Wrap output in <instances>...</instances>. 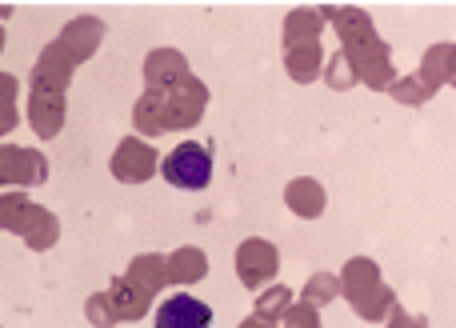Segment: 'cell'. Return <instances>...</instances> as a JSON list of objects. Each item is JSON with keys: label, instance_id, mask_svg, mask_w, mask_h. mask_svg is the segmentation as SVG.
<instances>
[{"label": "cell", "instance_id": "obj_6", "mask_svg": "<svg viewBox=\"0 0 456 328\" xmlns=\"http://www.w3.org/2000/svg\"><path fill=\"white\" fill-rule=\"evenodd\" d=\"M48 160L37 149L20 144H0V184H45Z\"/></svg>", "mask_w": 456, "mask_h": 328}, {"label": "cell", "instance_id": "obj_11", "mask_svg": "<svg viewBox=\"0 0 456 328\" xmlns=\"http://www.w3.org/2000/svg\"><path fill=\"white\" fill-rule=\"evenodd\" d=\"M28 120L40 136H56L64 125V96H53V93H32L28 96Z\"/></svg>", "mask_w": 456, "mask_h": 328}, {"label": "cell", "instance_id": "obj_15", "mask_svg": "<svg viewBox=\"0 0 456 328\" xmlns=\"http://www.w3.org/2000/svg\"><path fill=\"white\" fill-rule=\"evenodd\" d=\"M321 29H324L321 8H297V12H289V20H284V48L313 45V40H321Z\"/></svg>", "mask_w": 456, "mask_h": 328}, {"label": "cell", "instance_id": "obj_19", "mask_svg": "<svg viewBox=\"0 0 456 328\" xmlns=\"http://www.w3.org/2000/svg\"><path fill=\"white\" fill-rule=\"evenodd\" d=\"M205 273H208V260L200 249H181L168 257V281L189 284V281H200Z\"/></svg>", "mask_w": 456, "mask_h": 328}, {"label": "cell", "instance_id": "obj_24", "mask_svg": "<svg viewBox=\"0 0 456 328\" xmlns=\"http://www.w3.org/2000/svg\"><path fill=\"white\" fill-rule=\"evenodd\" d=\"M329 85H332V88H353V85H356V72H353V64H348L345 53L332 56V64H329Z\"/></svg>", "mask_w": 456, "mask_h": 328}, {"label": "cell", "instance_id": "obj_4", "mask_svg": "<svg viewBox=\"0 0 456 328\" xmlns=\"http://www.w3.org/2000/svg\"><path fill=\"white\" fill-rule=\"evenodd\" d=\"M160 176L173 188H189V193L192 188H208V180H213V152L192 141L176 144V149L160 160Z\"/></svg>", "mask_w": 456, "mask_h": 328}, {"label": "cell", "instance_id": "obj_22", "mask_svg": "<svg viewBox=\"0 0 456 328\" xmlns=\"http://www.w3.org/2000/svg\"><path fill=\"white\" fill-rule=\"evenodd\" d=\"M16 128V77L0 72V136Z\"/></svg>", "mask_w": 456, "mask_h": 328}, {"label": "cell", "instance_id": "obj_2", "mask_svg": "<svg viewBox=\"0 0 456 328\" xmlns=\"http://www.w3.org/2000/svg\"><path fill=\"white\" fill-rule=\"evenodd\" d=\"M340 292L348 297V305L356 308L361 321H385V316H393V308H396L393 289L380 281L377 260H369V257L348 260L345 273H340Z\"/></svg>", "mask_w": 456, "mask_h": 328}, {"label": "cell", "instance_id": "obj_28", "mask_svg": "<svg viewBox=\"0 0 456 328\" xmlns=\"http://www.w3.org/2000/svg\"><path fill=\"white\" fill-rule=\"evenodd\" d=\"M388 328H428L425 316H412V313H401V308H393V321Z\"/></svg>", "mask_w": 456, "mask_h": 328}, {"label": "cell", "instance_id": "obj_16", "mask_svg": "<svg viewBox=\"0 0 456 328\" xmlns=\"http://www.w3.org/2000/svg\"><path fill=\"white\" fill-rule=\"evenodd\" d=\"M452 69H456V45H433L425 53V61H420V80L436 93L441 85L452 80Z\"/></svg>", "mask_w": 456, "mask_h": 328}, {"label": "cell", "instance_id": "obj_32", "mask_svg": "<svg viewBox=\"0 0 456 328\" xmlns=\"http://www.w3.org/2000/svg\"><path fill=\"white\" fill-rule=\"evenodd\" d=\"M449 85H452V88H456V69H452V80H449Z\"/></svg>", "mask_w": 456, "mask_h": 328}, {"label": "cell", "instance_id": "obj_20", "mask_svg": "<svg viewBox=\"0 0 456 328\" xmlns=\"http://www.w3.org/2000/svg\"><path fill=\"white\" fill-rule=\"evenodd\" d=\"M136 125H141V133H168L165 125V93H157V88H149V93L141 96V104H136Z\"/></svg>", "mask_w": 456, "mask_h": 328}, {"label": "cell", "instance_id": "obj_5", "mask_svg": "<svg viewBox=\"0 0 456 328\" xmlns=\"http://www.w3.org/2000/svg\"><path fill=\"white\" fill-rule=\"evenodd\" d=\"M205 101H208L205 85H200V80L189 72V77L176 80V85L165 93V125H168V128H189V125H197L200 112H205Z\"/></svg>", "mask_w": 456, "mask_h": 328}, {"label": "cell", "instance_id": "obj_23", "mask_svg": "<svg viewBox=\"0 0 456 328\" xmlns=\"http://www.w3.org/2000/svg\"><path fill=\"white\" fill-rule=\"evenodd\" d=\"M388 93H393V96H396V101H401V104H425L428 96H433V88H428L425 80H420V72H417V77L393 80V88H388Z\"/></svg>", "mask_w": 456, "mask_h": 328}, {"label": "cell", "instance_id": "obj_27", "mask_svg": "<svg viewBox=\"0 0 456 328\" xmlns=\"http://www.w3.org/2000/svg\"><path fill=\"white\" fill-rule=\"evenodd\" d=\"M88 321H93V324H112V321H117V316H112L109 297H93V300H88Z\"/></svg>", "mask_w": 456, "mask_h": 328}, {"label": "cell", "instance_id": "obj_25", "mask_svg": "<svg viewBox=\"0 0 456 328\" xmlns=\"http://www.w3.org/2000/svg\"><path fill=\"white\" fill-rule=\"evenodd\" d=\"M289 300H292V292L289 289H273V292H265V300H260V316H284L289 313Z\"/></svg>", "mask_w": 456, "mask_h": 328}, {"label": "cell", "instance_id": "obj_13", "mask_svg": "<svg viewBox=\"0 0 456 328\" xmlns=\"http://www.w3.org/2000/svg\"><path fill=\"white\" fill-rule=\"evenodd\" d=\"M284 201H289V209L297 212V217L313 220L324 212V188H321V180H313V176H297L284 188Z\"/></svg>", "mask_w": 456, "mask_h": 328}, {"label": "cell", "instance_id": "obj_7", "mask_svg": "<svg viewBox=\"0 0 456 328\" xmlns=\"http://www.w3.org/2000/svg\"><path fill=\"white\" fill-rule=\"evenodd\" d=\"M236 268H240V284L244 289H260L276 276L281 268V257L268 241H244L240 252H236Z\"/></svg>", "mask_w": 456, "mask_h": 328}, {"label": "cell", "instance_id": "obj_30", "mask_svg": "<svg viewBox=\"0 0 456 328\" xmlns=\"http://www.w3.org/2000/svg\"><path fill=\"white\" fill-rule=\"evenodd\" d=\"M8 16H12V8H8V4H0V20H8Z\"/></svg>", "mask_w": 456, "mask_h": 328}, {"label": "cell", "instance_id": "obj_21", "mask_svg": "<svg viewBox=\"0 0 456 328\" xmlns=\"http://www.w3.org/2000/svg\"><path fill=\"white\" fill-rule=\"evenodd\" d=\"M340 297V276H332V273H321V276H313V281L305 284V305H329V300H337Z\"/></svg>", "mask_w": 456, "mask_h": 328}, {"label": "cell", "instance_id": "obj_31", "mask_svg": "<svg viewBox=\"0 0 456 328\" xmlns=\"http://www.w3.org/2000/svg\"><path fill=\"white\" fill-rule=\"evenodd\" d=\"M0 48H4V29H0Z\"/></svg>", "mask_w": 456, "mask_h": 328}, {"label": "cell", "instance_id": "obj_29", "mask_svg": "<svg viewBox=\"0 0 456 328\" xmlns=\"http://www.w3.org/2000/svg\"><path fill=\"white\" fill-rule=\"evenodd\" d=\"M240 328H273V321H268V316H260V313H256V316H248V321H244Z\"/></svg>", "mask_w": 456, "mask_h": 328}, {"label": "cell", "instance_id": "obj_3", "mask_svg": "<svg viewBox=\"0 0 456 328\" xmlns=\"http://www.w3.org/2000/svg\"><path fill=\"white\" fill-rule=\"evenodd\" d=\"M0 228L20 233L28 249H53L56 236H61L53 212H45L40 204L24 201V196H16V193L0 196Z\"/></svg>", "mask_w": 456, "mask_h": 328}, {"label": "cell", "instance_id": "obj_8", "mask_svg": "<svg viewBox=\"0 0 456 328\" xmlns=\"http://www.w3.org/2000/svg\"><path fill=\"white\" fill-rule=\"evenodd\" d=\"M208 324H213V308L205 300L189 297V292H176L157 308V328H208Z\"/></svg>", "mask_w": 456, "mask_h": 328}, {"label": "cell", "instance_id": "obj_14", "mask_svg": "<svg viewBox=\"0 0 456 328\" xmlns=\"http://www.w3.org/2000/svg\"><path fill=\"white\" fill-rule=\"evenodd\" d=\"M144 77H149V85L152 88H173L176 80H184L189 77V64H184V56L181 53H173V48H160V53H152L149 61H144Z\"/></svg>", "mask_w": 456, "mask_h": 328}, {"label": "cell", "instance_id": "obj_18", "mask_svg": "<svg viewBox=\"0 0 456 328\" xmlns=\"http://www.w3.org/2000/svg\"><path fill=\"white\" fill-rule=\"evenodd\" d=\"M128 281H133L136 289H144L149 297H157L160 284L168 281V260H160V257H136L133 268H128Z\"/></svg>", "mask_w": 456, "mask_h": 328}, {"label": "cell", "instance_id": "obj_12", "mask_svg": "<svg viewBox=\"0 0 456 328\" xmlns=\"http://www.w3.org/2000/svg\"><path fill=\"white\" fill-rule=\"evenodd\" d=\"M149 300H152L149 292L136 289L128 276H120L109 292V305H112V316H117V321H141V316L149 313Z\"/></svg>", "mask_w": 456, "mask_h": 328}, {"label": "cell", "instance_id": "obj_26", "mask_svg": "<svg viewBox=\"0 0 456 328\" xmlns=\"http://www.w3.org/2000/svg\"><path fill=\"white\" fill-rule=\"evenodd\" d=\"M284 328H321L316 308L313 305H292L289 313H284Z\"/></svg>", "mask_w": 456, "mask_h": 328}, {"label": "cell", "instance_id": "obj_9", "mask_svg": "<svg viewBox=\"0 0 456 328\" xmlns=\"http://www.w3.org/2000/svg\"><path fill=\"white\" fill-rule=\"evenodd\" d=\"M157 172V152L144 141H125L117 152H112V176L125 180V184H141Z\"/></svg>", "mask_w": 456, "mask_h": 328}, {"label": "cell", "instance_id": "obj_17", "mask_svg": "<svg viewBox=\"0 0 456 328\" xmlns=\"http://www.w3.org/2000/svg\"><path fill=\"white\" fill-rule=\"evenodd\" d=\"M321 61H324L321 40H313V45H292V48H284V64H289V77L300 80V85H308V80L321 77Z\"/></svg>", "mask_w": 456, "mask_h": 328}, {"label": "cell", "instance_id": "obj_1", "mask_svg": "<svg viewBox=\"0 0 456 328\" xmlns=\"http://www.w3.org/2000/svg\"><path fill=\"white\" fill-rule=\"evenodd\" d=\"M321 12H324V20L337 24L356 80L369 88H393V80H396L393 56H388V45L377 37V29H372L369 12H364V8H321Z\"/></svg>", "mask_w": 456, "mask_h": 328}, {"label": "cell", "instance_id": "obj_10", "mask_svg": "<svg viewBox=\"0 0 456 328\" xmlns=\"http://www.w3.org/2000/svg\"><path fill=\"white\" fill-rule=\"evenodd\" d=\"M101 37H104V24L93 20V16H80V20H72L69 29L56 37V48H61L72 64H80L96 48V40H101Z\"/></svg>", "mask_w": 456, "mask_h": 328}]
</instances>
